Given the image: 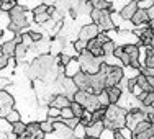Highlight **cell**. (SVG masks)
<instances>
[{"mask_svg":"<svg viewBox=\"0 0 154 139\" xmlns=\"http://www.w3.org/2000/svg\"><path fill=\"white\" fill-rule=\"evenodd\" d=\"M126 115L128 110L120 107L118 103H112L105 108V118H103V128L110 131H118L126 126Z\"/></svg>","mask_w":154,"mask_h":139,"instance_id":"6da1fadb","label":"cell"},{"mask_svg":"<svg viewBox=\"0 0 154 139\" xmlns=\"http://www.w3.org/2000/svg\"><path fill=\"white\" fill-rule=\"evenodd\" d=\"M8 18H10V25H8V30L17 33H21L23 28L28 26V15H26V8L21 5H15L12 10L8 12Z\"/></svg>","mask_w":154,"mask_h":139,"instance_id":"7a4b0ae2","label":"cell"},{"mask_svg":"<svg viewBox=\"0 0 154 139\" xmlns=\"http://www.w3.org/2000/svg\"><path fill=\"white\" fill-rule=\"evenodd\" d=\"M77 59H79V64H80V71L85 72V74H90V75L97 74L102 62H103V57H95L87 49L84 53H80L77 56Z\"/></svg>","mask_w":154,"mask_h":139,"instance_id":"3957f363","label":"cell"},{"mask_svg":"<svg viewBox=\"0 0 154 139\" xmlns=\"http://www.w3.org/2000/svg\"><path fill=\"white\" fill-rule=\"evenodd\" d=\"M72 101H77L79 105H82L87 111H94V110L100 108V101H98V95L85 92V90H77L72 97Z\"/></svg>","mask_w":154,"mask_h":139,"instance_id":"277c9868","label":"cell"},{"mask_svg":"<svg viewBox=\"0 0 154 139\" xmlns=\"http://www.w3.org/2000/svg\"><path fill=\"white\" fill-rule=\"evenodd\" d=\"M125 77V72L122 65H110L108 72H107V77H105V85L107 87H115L118 85L120 82Z\"/></svg>","mask_w":154,"mask_h":139,"instance_id":"5b68a950","label":"cell"},{"mask_svg":"<svg viewBox=\"0 0 154 139\" xmlns=\"http://www.w3.org/2000/svg\"><path fill=\"white\" fill-rule=\"evenodd\" d=\"M98 33H100V30H98L97 23H87L79 30V38L77 39H82V41L89 43V41H92V39L97 38Z\"/></svg>","mask_w":154,"mask_h":139,"instance_id":"8992f818","label":"cell"},{"mask_svg":"<svg viewBox=\"0 0 154 139\" xmlns=\"http://www.w3.org/2000/svg\"><path fill=\"white\" fill-rule=\"evenodd\" d=\"M13 105H15V98H13L12 93H8L7 90H0V116L5 118L7 113L10 110H13Z\"/></svg>","mask_w":154,"mask_h":139,"instance_id":"52a82bcc","label":"cell"},{"mask_svg":"<svg viewBox=\"0 0 154 139\" xmlns=\"http://www.w3.org/2000/svg\"><path fill=\"white\" fill-rule=\"evenodd\" d=\"M105 77H107V75L102 74V72H97V74L90 75V89H92V93L98 95L107 89V85H105Z\"/></svg>","mask_w":154,"mask_h":139,"instance_id":"ba28073f","label":"cell"},{"mask_svg":"<svg viewBox=\"0 0 154 139\" xmlns=\"http://www.w3.org/2000/svg\"><path fill=\"white\" fill-rule=\"evenodd\" d=\"M97 25H98V30L105 31V33L116 30L115 25H113V21H112V12H110V10H102L100 20L97 21Z\"/></svg>","mask_w":154,"mask_h":139,"instance_id":"9c48e42d","label":"cell"},{"mask_svg":"<svg viewBox=\"0 0 154 139\" xmlns=\"http://www.w3.org/2000/svg\"><path fill=\"white\" fill-rule=\"evenodd\" d=\"M72 80H74L77 90H85V92L92 93V89H90V74H85V72L80 71L72 77Z\"/></svg>","mask_w":154,"mask_h":139,"instance_id":"30bf717a","label":"cell"},{"mask_svg":"<svg viewBox=\"0 0 154 139\" xmlns=\"http://www.w3.org/2000/svg\"><path fill=\"white\" fill-rule=\"evenodd\" d=\"M136 10H138V2L136 0H131V2L125 3L122 8H120V17L126 21H131V18L136 13Z\"/></svg>","mask_w":154,"mask_h":139,"instance_id":"8fae6325","label":"cell"},{"mask_svg":"<svg viewBox=\"0 0 154 139\" xmlns=\"http://www.w3.org/2000/svg\"><path fill=\"white\" fill-rule=\"evenodd\" d=\"M148 23H149V17H148L146 8H139L138 7L136 13L133 15V18H131V25L136 28V26H143V25H148Z\"/></svg>","mask_w":154,"mask_h":139,"instance_id":"7c38bea8","label":"cell"},{"mask_svg":"<svg viewBox=\"0 0 154 139\" xmlns=\"http://www.w3.org/2000/svg\"><path fill=\"white\" fill-rule=\"evenodd\" d=\"M25 133L28 134L30 139H45V133L39 128V123H28Z\"/></svg>","mask_w":154,"mask_h":139,"instance_id":"4fadbf2b","label":"cell"},{"mask_svg":"<svg viewBox=\"0 0 154 139\" xmlns=\"http://www.w3.org/2000/svg\"><path fill=\"white\" fill-rule=\"evenodd\" d=\"M71 98H67L64 93H57V95H54L53 97V100H51V103H49V107H54V108H66V107H71Z\"/></svg>","mask_w":154,"mask_h":139,"instance_id":"5bb4252c","label":"cell"},{"mask_svg":"<svg viewBox=\"0 0 154 139\" xmlns=\"http://www.w3.org/2000/svg\"><path fill=\"white\" fill-rule=\"evenodd\" d=\"M15 49H17V43L13 41V39H8V41H5L0 47V51H2V56L8 57V59H12V57H15Z\"/></svg>","mask_w":154,"mask_h":139,"instance_id":"9a60e30c","label":"cell"},{"mask_svg":"<svg viewBox=\"0 0 154 139\" xmlns=\"http://www.w3.org/2000/svg\"><path fill=\"white\" fill-rule=\"evenodd\" d=\"M105 92H107V95H108L110 105H112V103H118L120 98H122V95H123V90L120 89L118 85H115V87H107V89H105Z\"/></svg>","mask_w":154,"mask_h":139,"instance_id":"2e32d148","label":"cell"},{"mask_svg":"<svg viewBox=\"0 0 154 139\" xmlns=\"http://www.w3.org/2000/svg\"><path fill=\"white\" fill-rule=\"evenodd\" d=\"M103 123H92L90 126H85V133L87 137H100V134L103 133Z\"/></svg>","mask_w":154,"mask_h":139,"instance_id":"e0dca14e","label":"cell"},{"mask_svg":"<svg viewBox=\"0 0 154 139\" xmlns=\"http://www.w3.org/2000/svg\"><path fill=\"white\" fill-rule=\"evenodd\" d=\"M123 51H125V54L130 57V61H139L141 49H139L138 44H126V46H123Z\"/></svg>","mask_w":154,"mask_h":139,"instance_id":"ac0fdd59","label":"cell"},{"mask_svg":"<svg viewBox=\"0 0 154 139\" xmlns=\"http://www.w3.org/2000/svg\"><path fill=\"white\" fill-rule=\"evenodd\" d=\"M77 72H80L79 59H74V57H72L71 62H69V64L64 67V74H66V77H71V79H72V77L77 74Z\"/></svg>","mask_w":154,"mask_h":139,"instance_id":"d6986e66","label":"cell"},{"mask_svg":"<svg viewBox=\"0 0 154 139\" xmlns=\"http://www.w3.org/2000/svg\"><path fill=\"white\" fill-rule=\"evenodd\" d=\"M87 51H89L92 56H95V57H103V53H102V44L97 41V38L87 43Z\"/></svg>","mask_w":154,"mask_h":139,"instance_id":"ffe728a7","label":"cell"},{"mask_svg":"<svg viewBox=\"0 0 154 139\" xmlns=\"http://www.w3.org/2000/svg\"><path fill=\"white\" fill-rule=\"evenodd\" d=\"M136 85L143 90V92H146V93H148V92H154V89L148 83V79H146V75H143V74H139L138 77H136Z\"/></svg>","mask_w":154,"mask_h":139,"instance_id":"44dd1931","label":"cell"},{"mask_svg":"<svg viewBox=\"0 0 154 139\" xmlns=\"http://www.w3.org/2000/svg\"><path fill=\"white\" fill-rule=\"evenodd\" d=\"M115 49H116V43L113 41V39H110V41H107V43H103V44H102V53H103V57L113 56Z\"/></svg>","mask_w":154,"mask_h":139,"instance_id":"7402d4cb","label":"cell"},{"mask_svg":"<svg viewBox=\"0 0 154 139\" xmlns=\"http://www.w3.org/2000/svg\"><path fill=\"white\" fill-rule=\"evenodd\" d=\"M26 53H28V47L25 44H21V43H20V44H17V49H15V59H17V62H23Z\"/></svg>","mask_w":154,"mask_h":139,"instance_id":"603a6c76","label":"cell"},{"mask_svg":"<svg viewBox=\"0 0 154 139\" xmlns=\"http://www.w3.org/2000/svg\"><path fill=\"white\" fill-rule=\"evenodd\" d=\"M103 118H105V108L103 107H100V108L92 111V123H100V121H103Z\"/></svg>","mask_w":154,"mask_h":139,"instance_id":"cb8c5ba5","label":"cell"},{"mask_svg":"<svg viewBox=\"0 0 154 139\" xmlns=\"http://www.w3.org/2000/svg\"><path fill=\"white\" fill-rule=\"evenodd\" d=\"M123 72H125V79H128V80L136 79L138 75L141 74V71H139V69H134V67H131V65H128L126 69H123Z\"/></svg>","mask_w":154,"mask_h":139,"instance_id":"d4e9b609","label":"cell"},{"mask_svg":"<svg viewBox=\"0 0 154 139\" xmlns=\"http://www.w3.org/2000/svg\"><path fill=\"white\" fill-rule=\"evenodd\" d=\"M25 129H26V124L23 121H17L12 124V133L15 134V136H20V134L25 133Z\"/></svg>","mask_w":154,"mask_h":139,"instance_id":"484cf974","label":"cell"},{"mask_svg":"<svg viewBox=\"0 0 154 139\" xmlns=\"http://www.w3.org/2000/svg\"><path fill=\"white\" fill-rule=\"evenodd\" d=\"M71 110H72V113H74L75 118H80V116L85 113V108H84L82 105H79L77 101H71Z\"/></svg>","mask_w":154,"mask_h":139,"instance_id":"4316f807","label":"cell"},{"mask_svg":"<svg viewBox=\"0 0 154 139\" xmlns=\"http://www.w3.org/2000/svg\"><path fill=\"white\" fill-rule=\"evenodd\" d=\"M5 119H7L10 124H13V123H17V121H21V116H20V113H18L17 110H10V111L7 113Z\"/></svg>","mask_w":154,"mask_h":139,"instance_id":"83f0119b","label":"cell"},{"mask_svg":"<svg viewBox=\"0 0 154 139\" xmlns=\"http://www.w3.org/2000/svg\"><path fill=\"white\" fill-rule=\"evenodd\" d=\"M39 128H41V131H43L45 134H51V133H54L53 121H49V119H45V121H39Z\"/></svg>","mask_w":154,"mask_h":139,"instance_id":"f1b7e54d","label":"cell"},{"mask_svg":"<svg viewBox=\"0 0 154 139\" xmlns=\"http://www.w3.org/2000/svg\"><path fill=\"white\" fill-rule=\"evenodd\" d=\"M74 137L75 139H87V133H85V126H82V124H77V126L74 128Z\"/></svg>","mask_w":154,"mask_h":139,"instance_id":"f546056e","label":"cell"},{"mask_svg":"<svg viewBox=\"0 0 154 139\" xmlns=\"http://www.w3.org/2000/svg\"><path fill=\"white\" fill-rule=\"evenodd\" d=\"M72 47H74L75 54L79 56L80 53H84V51L87 49V43H85V41H82V39H77V41H74V44H72Z\"/></svg>","mask_w":154,"mask_h":139,"instance_id":"4dcf8cb0","label":"cell"},{"mask_svg":"<svg viewBox=\"0 0 154 139\" xmlns=\"http://www.w3.org/2000/svg\"><path fill=\"white\" fill-rule=\"evenodd\" d=\"M35 17V21L36 23H39V25H46L48 21H51V15L49 13H39V15H33Z\"/></svg>","mask_w":154,"mask_h":139,"instance_id":"1f68e13d","label":"cell"},{"mask_svg":"<svg viewBox=\"0 0 154 139\" xmlns=\"http://www.w3.org/2000/svg\"><path fill=\"white\" fill-rule=\"evenodd\" d=\"M98 101H100V107H103V108H107L108 105H110V100H108V95L107 92H102V93H98Z\"/></svg>","mask_w":154,"mask_h":139,"instance_id":"d6a6232c","label":"cell"},{"mask_svg":"<svg viewBox=\"0 0 154 139\" xmlns=\"http://www.w3.org/2000/svg\"><path fill=\"white\" fill-rule=\"evenodd\" d=\"M15 5H18V3H17V2H13V0H12V2H5V3H0V10H2L3 13H8L10 10H12L13 7H15Z\"/></svg>","mask_w":154,"mask_h":139,"instance_id":"836d02e7","label":"cell"},{"mask_svg":"<svg viewBox=\"0 0 154 139\" xmlns=\"http://www.w3.org/2000/svg\"><path fill=\"white\" fill-rule=\"evenodd\" d=\"M69 118H74V113H72L71 107H66L61 110V119H69Z\"/></svg>","mask_w":154,"mask_h":139,"instance_id":"e575fe53","label":"cell"},{"mask_svg":"<svg viewBox=\"0 0 154 139\" xmlns=\"http://www.w3.org/2000/svg\"><path fill=\"white\" fill-rule=\"evenodd\" d=\"M100 15H102V10L92 8V12H90V15H89V18H90V21H92V23H97V21L100 20Z\"/></svg>","mask_w":154,"mask_h":139,"instance_id":"d590c367","label":"cell"},{"mask_svg":"<svg viewBox=\"0 0 154 139\" xmlns=\"http://www.w3.org/2000/svg\"><path fill=\"white\" fill-rule=\"evenodd\" d=\"M48 8H49L48 5H45V3H39V5H36L35 8H33V15H39V13H46V12H48Z\"/></svg>","mask_w":154,"mask_h":139,"instance_id":"8d00e7d4","label":"cell"},{"mask_svg":"<svg viewBox=\"0 0 154 139\" xmlns=\"http://www.w3.org/2000/svg\"><path fill=\"white\" fill-rule=\"evenodd\" d=\"M62 123L66 124V126L67 128H71V129H74V128L77 126V124H79V118H69V119H62Z\"/></svg>","mask_w":154,"mask_h":139,"instance_id":"74e56055","label":"cell"},{"mask_svg":"<svg viewBox=\"0 0 154 139\" xmlns=\"http://www.w3.org/2000/svg\"><path fill=\"white\" fill-rule=\"evenodd\" d=\"M118 133L122 134V136L125 137V139H133V131L130 129V128H122V129H118Z\"/></svg>","mask_w":154,"mask_h":139,"instance_id":"f35d334b","label":"cell"},{"mask_svg":"<svg viewBox=\"0 0 154 139\" xmlns=\"http://www.w3.org/2000/svg\"><path fill=\"white\" fill-rule=\"evenodd\" d=\"M28 35H30V38L33 39V43H35V44H36V43H39V41H43V35L39 31H30Z\"/></svg>","mask_w":154,"mask_h":139,"instance_id":"ab89813d","label":"cell"},{"mask_svg":"<svg viewBox=\"0 0 154 139\" xmlns=\"http://www.w3.org/2000/svg\"><path fill=\"white\" fill-rule=\"evenodd\" d=\"M21 44H25L26 47H31L33 44H35V43H33V39L30 38V35H28V33H26V35H23V39H21Z\"/></svg>","mask_w":154,"mask_h":139,"instance_id":"60d3db41","label":"cell"},{"mask_svg":"<svg viewBox=\"0 0 154 139\" xmlns=\"http://www.w3.org/2000/svg\"><path fill=\"white\" fill-rule=\"evenodd\" d=\"M143 64H144V67H154V56H146Z\"/></svg>","mask_w":154,"mask_h":139,"instance_id":"b9f144b4","label":"cell"},{"mask_svg":"<svg viewBox=\"0 0 154 139\" xmlns=\"http://www.w3.org/2000/svg\"><path fill=\"white\" fill-rule=\"evenodd\" d=\"M8 64H10V59H8V57H5V56H0V71H2V69H5Z\"/></svg>","mask_w":154,"mask_h":139,"instance_id":"7bdbcfd3","label":"cell"},{"mask_svg":"<svg viewBox=\"0 0 154 139\" xmlns=\"http://www.w3.org/2000/svg\"><path fill=\"white\" fill-rule=\"evenodd\" d=\"M146 12H148L149 21H154V5H152V7H149V8H146Z\"/></svg>","mask_w":154,"mask_h":139,"instance_id":"ee69618b","label":"cell"},{"mask_svg":"<svg viewBox=\"0 0 154 139\" xmlns=\"http://www.w3.org/2000/svg\"><path fill=\"white\" fill-rule=\"evenodd\" d=\"M56 2H57V0H43V3L48 5V7H54V5H56Z\"/></svg>","mask_w":154,"mask_h":139,"instance_id":"f6af8a7d","label":"cell"},{"mask_svg":"<svg viewBox=\"0 0 154 139\" xmlns=\"http://www.w3.org/2000/svg\"><path fill=\"white\" fill-rule=\"evenodd\" d=\"M146 79H148V83H149V85H151L152 89H154V77H146Z\"/></svg>","mask_w":154,"mask_h":139,"instance_id":"bcb514c9","label":"cell"},{"mask_svg":"<svg viewBox=\"0 0 154 139\" xmlns=\"http://www.w3.org/2000/svg\"><path fill=\"white\" fill-rule=\"evenodd\" d=\"M149 28H151L152 33H154V21H149Z\"/></svg>","mask_w":154,"mask_h":139,"instance_id":"7dc6e473","label":"cell"},{"mask_svg":"<svg viewBox=\"0 0 154 139\" xmlns=\"http://www.w3.org/2000/svg\"><path fill=\"white\" fill-rule=\"evenodd\" d=\"M0 139H7V134H3V133H0Z\"/></svg>","mask_w":154,"mask_h":139,"instance_id":"c3c4849f","label":"cell"},{"mask_svg":"<svg viewBox=\"0 0 154 139\" xmlns=\"http://www.w3.org/2000/svg\"><path fill=\"white\" fill-rule=\"evenodd\" d=\"M87 139H100V137H87Z\"/></svg>","mask_w":154,"mask_h":139,"instance_id":"681fc988","label":"cell"},{"mask_svg":"<svg viewBox=\"0 0 154 139\" xmlns=\"http://www.w3.org/2000/svg\"><path fill=\"white\" fill-rule=\"evenodd\" d=\"M2 36H3V33H2V31H0V39H2Z\"/></svg>","mask_w":154,"mask_h":139,"instance_id":"f907efd6","label":"cell"},{"mask_svg":"<svg viewBox=\"0 0 154 139\" xmlns=\"http://www.w3.org/2000/svg\"><path fill=\"white\" fill-rule=\"evenodd\" d=\"M136 2H138V3H139V2H143V0H136Z\"/></svg>","mask_w":154,"mask_h":139,"instance_id":"816d5d0a","label":"cell"},{"mask_svg":"<svg viewBox=\"0 0 154 139\" xmlns=\"http://www.w3.org/2000/svg\"><path fill=\"white\" fill-rule=\"evenodd\" d=\"M77 2H84V0H77Z\"/></svg>","mask_w":154,"mask_h":139,"instance_id":"f5cc1de1","label":"cell"}]
</instances>
